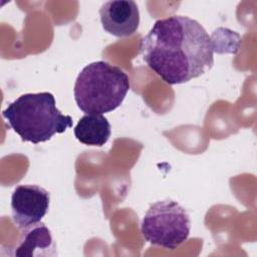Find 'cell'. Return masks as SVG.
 <instances>
[{"label":"cell","mask_w":257,"mask_h":257,"mask_svg":"<svg viewBox=\"0 0 257 257\" xmlns=\"http://www.w3.org/2000/svg\"><path fill=\"white\" fill-rule=\"evenodd\" d=\"M147 65L168 84H181L209 71L214 64L210 35L196 20L173 15L155 22L141 39Z\"/></svg>","instance_id":"6da1fadb"},{"label":"cell","mask_w":257,"mask_h":257,"mask_svg":"<svg viewBox=\"0 0 257 257\" xmlns=\"http://www.w3.org/2000/svg\"><path fill=\"white\" fill-rule=\"evenodd\" d=\"M2 115L23 142L34 145L72 126L71 116L56 107L54 95L47 91L20 95L7 105Z\"/></svg>","instance_id":"7a4b0ae2"},{"label":"cell","mask_w":257,"mask_h":257,"mask_svg":"<svg viewBox=\"0 0 257 257\" xmlns=\"http://www.w3.org/2000/svg\"><path fill=\"white\" fill-rule=\"evenodd\" d=\"M130 86V77L122 69L105 61H95L79 72L73 94L80 110L86 114H102L122 103Z\"/></svg>","instance_id":"3957f363"},{"label":"cell","mask_w":257,"mask_h":257,"mask_svg":"<svg viewBox=\"0 0 257 257\" xmlns=\"http://www.w3.org/2000/svg\"><path fill=\"white\" fill-rule=\"evenodd\" d=\"M191 220L187 211L172 200L158 201L147 210L141 232L147 242L175 250L189 237Z\"/></svg>","instance_id":"277c9868"},{"label":"cell","mask_w":257,"mask_h":257,"mask_svg":"<svg viewBox=\"0 0 257 257\" xmlns=\"http://www.w3.org/2000/svg\"><path fill=\"white\" fill-rule=\"evenodd\" d=\"M50 195L37 185H20L11 196V211L14 224L22 231L41 223L49 208Z\"/></svg>","instance_id":"5b68a950"},{"label":"cell","mask_w":257,"mask_h":257,"mask_svg":"<svg viewBox=\"0 0 257 257\" xmlns=\"http://www.w3.org/2000/svg\"><path fill=\"white\" fill-rule=\"evenodd\" d=\"M99 16L104 31L119 38L132 36L140 25L139 7L132 0L105 2L99 9Z\"/></svg>","instance_id":"8992f818"},{"label":"cell","mask_w":257,"mask_h":257,"mask_svg":"<svg viewBox=\"0 0 257 257\" xmlns=\"http://www.w3.org/2000/svg\"><path fill=\"white\" fill-rule=\"evenodd\" d=\"M73 132L76 140L81 144L102 147L109 140L111 127L104 115L87 113L78 120Z\"/></svg>","instance_id":"52a82bcc"},{"label":"cell","mask_w":257,"mask_h":257,"mask_svg":"<svg viewBox=\"0 0 257 257\" xmlns=\"http://www.w3.org/2000/svg\"><path fill=\"white\" fill-rule=\"evenodd\" d=\"M55 254V244L50 230L39 223L24 231V236L15 249L16 256H49Z\"/></svg>","instance_id":"ba28073f"}]
</instances>
